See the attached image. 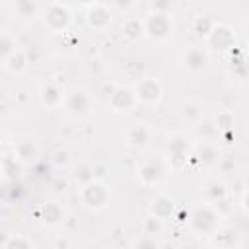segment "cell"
Segmentation results:
<instances>
[{"label":"cell","mask_w":249,"mask_h":249,"mask_svg":"<svg viewBox=\"0 0 249 249\" xmlns=\"http://www.w3.org/2000/svg\"><path fill=\"white\" fill-rule=\"evenodd\" d=\"M191 226L198 235H214L220 226L218 206L212 202H206V200L196 204L191 214Z\"/></svg>","instance_id":"obj_1"},{"label":"cell","mask_w":249,"mask_h":249,"mask_svg":"<svg viewBox=\"0 0 249 249\" xmlns=\"http://www.w3.org/2000/svg\"><path fill=\"white\" fill-rule=\"evenodd\" d=\"M80 200L88 210H101L109 202V189L103 181L93 179L80 187Z\"/></svg>","instance_id":"obj_2"},{"label":"cell","mask_w":249,"mask_h":249,"mask_svg":"<svg viewBox=\"0 0 249 249\" xmlns=\"http://www.w3.org/2000/svg\"><path fill=\"white\" fill-rule=\"evenodd\" d=\"M144 27L150 39L163 43L173 35V18L171 14H165V12H152L144 19Z\"/></svg>","instance_id":"obj_3"},{"label":"cell","mask_w":249,"mask_h":249,"mask_svg":"<svg viewBox=\"0 0 249 249\" xmlns=\"http://www.w3.org/2000/svg\"><path fill=\"white\" fill-rule=\"evenodd\" d=\"M132 89H134V95H136L138 103H142V105H156V103H160L161 93H163L161 84L156 78H142V80H138L134 84Z\"/></svg>","instance_id":"obj_4"},{"label":"cell","mask_w":249,"mask_h":249,"mask_svg":"<svg viewBox=\"0 0 249 249\" xmlns=\"http://www.w3.org/2000/svg\"><path fill=\"white\" fill-rule=\"evenodd\" d=\"M43 21L53 33H60L70 25L72 16H70V10L64 4H51L47 8L45 16H43Z\"/></svg>","instance_id":"obj_5"},{"label":"cell","mask_w":249,"mask_h":249,"mask_svg":"<svg viewBox=\"0 0 249 249\" xmlns=\"http://www.w3.org/2000/svg\"><path fill=\"white\" fill-rule=\"evenodd\" d=\"M181 66L191 72V74H198L202 70H206L208 66V53L202 47H189L187 51H183L181 54Z\"/></svg>","instance_id":"obj_6"},{"label":"cell","mask_w":249,"mask_h":249,"mask_svg":"<svg viewBox=\"0 0 249 249\" xmlns=\"http://www.w3.org/2000/svg\"><path fill=\"white\" fill-rule=\"evenodd\" d=\"M91 105H93V99H91V93L78 88L74 89L72 93H68L66 97V109L70 115L74 117H86L89 111H91Z\"/></svg>","instance_id":"obj_7"},{"label":"cell","mask_w":249,"mask_h":249,"mask_svg":"<svg viewBox=\"0 0 249 249\" xmlns=\"http://www.w3.org/2000/svg\"><path fill=\"white\" fill-rule=\"evenodd\" d=\"M138 103L136 95H134V89H128V88H115L111 93H109V105L115 113H128L134 105Z\"/></svg>","instance_id":"obj_8"},{"label":"cell","mask_w":249,"mask_h":249,"mask_svg":"<svg viewBox=\"0 0 249 249\" xmlns=\"http://www.w3.org/2000/svg\"><path fill=\"white\" fill-rule=\"evenodd\" d=\"M37 218L41 220L43 226H47V228H56V226H60V224L64 222V210H62V206H60L58 202L53 200V202H47V204L39 206Z\"/></svg>","instance_id":"obj_9"},{"label":"cell","mask_w":249,"mask_h":249,"mask_svg":"<svg viewBox=\"0 0 249 249\" xmlns=\"http://www.w3.org/2000/svg\"><path fill=\"white\" fill-rule=\"evenodd\" d=\"M88 25L93 27V29H105L109 23H111V10L105 6V4H93L89 10H88Z\"/></svg>","instance_id":"obj_10"},{"label":"cell","mask_w":249,"mask_h":249,"mask_svg":"<svg viewBox=\"0 0 249 249\" xmlns=\"http://www.w3.org/2000/svg\"><path fill=\"white\" fill-rule=\"evenodd\" d=\"M14 154L23 161V163H29L37 158L39 154V146L35 142V138H29V136H21L16 144H14Z\"/></svg>","instance_id":"obj_11"},{"label":"cell","mask_w":249,"mask_h":249,"mask_svg":"<svg viewBox=\"0 0 249 249\" xmlns=\"http://www.w3.org/2000/svg\"><path fill=\"white\" fill-rule=\"evenodd\" d=\"M124 136H126V142H128L130 146L142 148V146H146L148 140H150V130H148V126L142 124V123H132V124L126 126Z\"/></svg>","instance_id":"obj_12"},{"label":"cell","mask_w":249,"mask_h":249,"mask_svg":"<svg viewBox=\"0 0 249 249\" xmlns=\"http://www.w3.org/2000/svg\"><path fill=\"white\" fill-rule=\"evenodd\" d=\"M179 113H181V119H183L185 123L193 124V126L200 124L202 119H204V107H202L200 103H196V101H185V103L181 105Z\"/></svg>","instance_id":"obj_13"},{"label":"cell","mask_w":249,"mask_h":249,"mask_svg":"<svg viewBox=\"0 0 249 249\" xmlns=\"http://www.w3.org/2000/svg\"><path fill=\"white\" fill-rule=\"evenodd\" d=\"M39 97H41V103L47 107H58L66 101L62 89H58L54 84H43L39 89Z\"/></svg>","instance_id":"obj_14"},{"label":"cell","mask_w":249,"mask_h":249,"mask_svg":"<svg viewBox=\"0 0 249 249\" xmlns=\"http://www.w3.org/2000/svg\"><path fill=\"white\" fill-rule=\"evenodd\" d=\"M146 35V27H144V19H138V18H126L123 21V37L130 43L138 41L140 37Z\"/></svg>","instance_id":"obj_15"},{"label":"cell","mask_w":249,"mask_h":249,"mask_svg":"<svg viewBox=\"0 0 249 249\" xmlns=\"http://www.w3.org/2000/svg\"><path fill=\"white\" fill-rule=\"evenodd\" d=\"M204 165H212V163H216L218 160H220V148L214 144V142H210V140H204V142H200L198 146H196V154H195Z\"/></svg>","instance_id":"obj_16"},{"label":"cell","mask_w":249,"mask_h":249,"mask_svg":"<svg viewBox=\"0 0 249 249\" xmlns=\"http://www.w3.org/2000/svg\"><path fill=\"white\" fill-rule=\"evenodd\" d=\"M204 198H206V202H212V204L224 202V198H226V187H224V183L218 181V179L206 181L204 183Z\"/></svg>","instance_id":"obj_17"},{"label":"cell","mask_w":249,"mask_h":249,"mask_svg":"<svg viewBox=\"0 0 249 249\" xmlns=\"http://www.w3.org/2000/svg\"><path fill=\"white\" fill-rule=\"evenodd\" d=\"M206 41L212 43V45H218L220 49H228L233 43V33L230 31V27L216 23V27L212 29V33H210V37Z\"/></svg>","instance_id":"obj_18"},{"label":"cell","mask_w":249,"mask_h":249,"mask_svg":"<svg viewBox=\"0 0 249 249\" xmlns=\"http://www.w3.org/2000/svg\"><path fill=\"white\" fill-rule=\"evenodd\" d=\"M160 175H161L160 167H158L156 163H152V161H146V163H142V165L138 167V179H140L146 187L156 185V183L160 181Z\"/></svg>","instance_id":"obj_19"},{"label":"cell","mask_w":249,"mask_h":249,"mask_svg":"<svg viewBox=\"0 0 249 249\" xmlns=\"http://www.w3.org/2000/svg\"><path fill=\"white\" fill-rule=\"evenodd\" d=\"M171 210H173V198H169L167 195H160V196L154 198L152 204H150V212L156 214V216H160L161 220H163L165 216H169Z\"/></svg>","instance_id":"obj_20"},{"label":"cell","mask_w":249,"mask_h":249,"mask_svg":"<svg viewBox=\"0 0 249 249\" xmlns=\"http://www.w3.org/2000/svg\"><path fill=\"white\" fill-rule=\"evenodd\" d=\"M14 12L19 19L29 21L37 16V4L33 0H14Z\"/></svg>","instance_id":"obj_21"},{"label":"cell","mask_w":249,"mask_h":249,"mask_svg":"<svg viewBox=\"0 0 249 249\" xmlns=\"http://www.w3.org/2000/svg\"><path fill=\"white\" fill-rule=\"evenodd\" d=\"M2 66H4L6 70H10L12 74H21V72H25V68H27V58H25V54H23L21 51H16L8 60L2 62Z\"/></svg>","instance_id":"obj_22"},{"label":"cell","mask_w":249,"mask_h":249,"mask_svg":"<svg viewBox=\"0 0 249 249\" xmlns=\"http://www.w3.org/2000/svg\"><path fill=\"white\" fill-rule=\"evenodd\" d=\"M214 27H216V21L210 19V18H206V16H196V18L193 19V29H195V33H196L198 37H202V39H208Z\"/></svg>","instance_id":"obj_23"},{"label":"cell","mask_w":249,"mask_h":249,"mask_svg":"<svg viewBox=\"0 0 249 249\" xmlns=\"http://www.w3.org/2000/svg\"><path fill=\"white\" fill-rule=\"evenodd\" d=\"M2 247H4V249H33L35 243H33L29 237L21 235V233H12V235H8V237L2 241Z\"/></svg>","instance_id":"obj_24"},{"label":"cell","mask_w":249,"mask_h":249,"mask_svg":"<svg viewBox=\"0 0 249 249\" xmlns=\"http://www.w3.org/2000/svg\"><path fill=\"white\" fill-rule=\"evenodd\" d=\"M16 51H18L16 49V39L8 31H2V37H0V58H2V62L8 60Z\"/></svg>","instance_id":"obj_25"},{"label":"cell","mask_w":249,"mask_h":249,"mask_svg":"<svg viewBox=\"0 0 249 249\" xmlns=\"http://www.w3.org/2000/svg\"><path fill=\"white\" fill-rule=\"evenodd\" d=\"M72 175H74L76 181H80V185H86V183L93 181L95 179V175H93V163H78L74 167Z\"/></svg>","instance_id":"obj_26"},{"label":"cell","mask_w":249,"mask_h":249,"mask_svg":"<svg viewBox=\"0 0 249 249\" xmlns=\"http://www.w3.org/2000/svg\"><path fill=\"white\" fill-rule=\"evenodd\" d=\"M142 226H144V233H146V235H156V233L161 231V218L156 216V214H150V216L142 222Z\"/></svg>","instance_id":"obj_27"},{"label":"cell","mask_w":249,"mask_h":249,"mask_svg":"<svg viewBox=\"0 0 249 249\" xmlns=\"http://www.w3.org/2000/svg\"><path fill=\"white\" fill-rule=\"evenodd\" d=\"M216 124H218L220 128H224V130H230L231 124H233V113L228 111V109L220 111V113L216 115Z\"/></svg>","instance_id":"obj_28"},{"label":"cell","mask_w":249,"mask_h":249,"mask_svg":"<svg viewBox=\"0 0 249 249\" xmlns=\"http://www.w3.org/2000/svg\"><path fill=\"white\" fill-rule=\"evenodd\" d=\"M173 6H175V0H154V2H152L154 12H165V14H171Z\"/></svg>","instance_id":"obj_29"},{"label":"cell","mask_w":249,"mask_h":249,"mask_svg":"<svg viewBox=\"0 0 249 249\" xmlns=\"http://www.w3.org/2000/svg\"><path fill=\"white\" fill-rule=\"evenodd\" d=\"M53 161H54L56 165H64V163L68 161V150H64V148L56 150V152L53 154Z\"/></svg>","instance_id":"obj_30"},{"label":"cell","mask_w":249,"mask_h":249,"mask_svg":"<svg viewBox=\"0 0 249 249\" xmlns=\"http://www.w3.org/2000/svg\"><path fill=\"white\" fill-rule=\"evenodd\" d=\"M111 4H113L117 10H121V12H126V10H130V8H132L134 0H111Z\"/></svg>","instance_id":"obj_31"},{"label":"cell","mask_w":249,"mask_h":249,"mask_svg":"<svg viewBox=\"0 0 249 249\" xmlns=\"http://www.w3.org/2000/svg\"><path fill=\"white\" fill-rule=\"evenodd\" d=\"M130 245L132 247H156L158 241L154 239V235H150V239H138V241H132Z\"/></svg>","instance_id":"obj_32"},{"label":"cell","mask_w":249,"mask_h":249,"mask_svg":"<svg viewBox=\"0 0 249 249\" xmlns=\"http://www.w3.org/2000/svg\"><path fill=\"white\" fill-rule=\"evenodd\" d=\"M105 171H107V165L105 163H101V161H97V163H93V175H95V179H103L105 177Z\"/></svg>","instance_id":"obj_33"},{"label":"cell","mask_w":249,"mask_h":249,"mask_svg":"<svg viewBox=\"0 0 249 249\" xmlns=\"http://www.w3.org/2000/svg\"><path fill=\"white\" fill-rule=\"evenodd\" d=\"M241 206H243V210L249 214V187H247V191L243 193V198H241Z\"/></svg>","instance_id":"obj_34"},{"label":"cell","mask_w":249,"mask_h":249,"mask_svg":"<svg viewBox=\"0 0 249 249\" xmlns=\"http://www.w3.org/2000/svg\"><path fill=\"white\" fill-rule=\"evenodd\" d=\"M245 35H247V39H249V19H247V23H245Z\"/></svg>","instance_id":"obj_35"},{"label":"cell","mask_w":249,"mask_h":249,"mask_svg":"<svg viewBox=\"0 0 249 249\" xmlns=\"http://www.w3.org/2000/svg\"><path fill=\"white\" fill-rule=\"evenodd\" d=\"M247 128H249V119H247Z\"/></svg>","instance_id":"obj_36"}]
</instances>
